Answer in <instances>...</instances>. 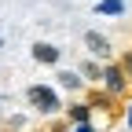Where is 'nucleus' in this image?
Here are the masks:
<instances>
[{"mask_svg": "<svg viewBox=\"0 0 132 132\" xmlns=\"http://www.w3.org/2000/svg\"><path fill=\"white\" fill-rule=\"evenodd\" d=\"M95 11H99V15H121V11H125V4H121V0H99Z\"/></svg>", "mask_w": 132, "mask_h": 132, "instance_id": "obj_6", "label": "nucleus"}, {"mask_svg": "<svg viewBox=\"0 0 132 132\" xmlns=\"http://www.w3.org/2000/svg\"><path fill=\"white\" fill-rule=\"evenodd\" d=\"M81 73H85L88 81H99V77H103V70H99L95 62H85V66H81Z\"/></svg>", "mask_w": 132, "mask_h": 132, "instance_id": "obj_8", "label": "nucleus"}, {"mask_svg": "<svg viewBox=\"0 0 132 132\" xmlns=\"http://www.w3.org/2000/svg\"><path fill=\"white\" fill-rule=\"evenodd\" d=\"M88 118H92V106H88V103H77V106H70V121H77V125H88Z\"/></svg>", "mask_w": 132, "mask_h": 132, "instance_id": "obj_5", "label": "nucleus"}, {"mask_svg": "<svg viewBox=\"0 0 132 132\" xmlns=\"http://www.w3.org/2000/svg\"><path fill=\"white\" fill-rule=\"evenodd\" d=\"M73 132H95V128H92V125H77Z\"/></svg>", "mask_w": 132, "mask_h": 132, "instance_id": "obj_10", "label": "nucleus"}, {"mask_svg": "<svg viewBox=\"0 0 132 132\" xmlns=\"http://www.w3.org/2000/svg\"><path fill=\"white\" fill-rule=\"evenodd\" d=\"M55 77H59V85H62V88H70V92H73V88H81V77H77L73 70H59Z\"/></svg>", "mask_w": 132, "mask_h": 132, "instance_id": "obj_7", "label": "nucleus"}, {"mask_svg": "<svg viewBox=\"0 0 132 132\" xmlns=\"http://www.w3.org/2000/svg\"><path fill=\"white\" fill-rule=\"evenodd\" d=\"M99 81L106 85V92H110V95H121V92L128 88V81H125V73L118 70V66H106V70H103V77H99Z\"/></svg>", "mask_w": 132, "mask_h": 132, "instance_id": "obj_2", "label": "nucleus"}, {"mask_svg": "<svg viewBox=\"0 0 132 132\" xmlns=\"http://www.w3.org/2000/svg\"><path fill=\"white\" fill-rule=\"evenodd\" d=\"M128 125H132V106H128Z\"/></svg>", "mask_w": 132, "mask_h": 132, "instance_id": "obj_11", "label": "nucleus"}, {"mask_svg": "<svg viewBox=\"0 0 132 132\" xmlns=\"http://www.w3.org/2000/svg\"><path fill=\"white\" fill-rule=\"evenodd\" d=\"M33 59L37 62H59V48L55 44H37L33 48Z\"/></svg>", "mask_w": 132, "mask_h": 132, "instance_id": "obj_4", "label": "nucleus"}, {"mask_svg": "<svg viewBox=\"0 0 132 132\" xmlns=\"http://www.w3.org/2000/svg\"><path fill=\"white\" fill-rule=\"evenodd\" d=\"M85 48H88L92 55H99V59H106V55H110V40L103 37V33H95V29L85 33Z\"/></svg>", "mask_w": 132, "mask_h": 132, "instance_id": "obj_3", "label": "nucleus"}, {"mask_svg": "<svg viewBox=\"0 0 132 132\" xmlns=\"http://www.w3.org/2000/svg\"><path fill=\"white\" fill-rule=\"evenodd\" d=\"M118 70L125 73V81H132V52H128V55L121 59V66H118Z\"/></svg>", "mask_w": 132, "mask_h": 132, "instance_id": "obj_9", "label": "nucleus"}, {"mask_svg": "<svg viewBox=\"0 0 132 132\" xmlns=\"http://www.w3.org/2000/svg\"><path fill=\"white\" fill-rule=\"evenodd\" d=\"M26 95H29V103L37 106L40 114H55L59 110V95H55V88H48V85H33Z\"/></svg>", "mask_w": 132, "mask_h": 132, "instance_id": "obj_1", "label": "nucleus"}, {"mask_svg": "<svg viewBox=\"0 0 132 132\" xmlns=\"http://www.w3.org/2000/svg\"><path fill=\"white\" fill-rule=\"evenodd\" d=\"M0 44H4V37H0Z\"/></svg>", "mask_w": 132, "mask_h": 132, "instance_id": "obj_12", "label": "nucleus"}]
</instances>
